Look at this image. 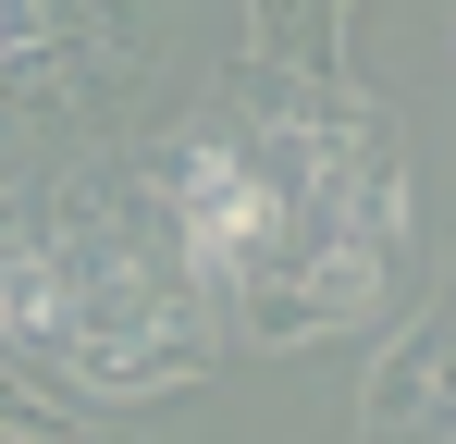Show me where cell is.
I'll return each mask as SVG.
<instances>
[{"label":"cell","instance_id":"obj_1","mask_svg":"<svg viewBox=\"0 0 456 444\" xmlns=\"http://www.w3.org/2000/svg\"><path fill=\"white\" fill-rule=\"evenodd\" d=\"M173 210H185V259L210 284H259L284 222H297L284 185H272V160H247V148H185L173 160Z\"/></svg>","mask_w":456,"mask_h":444},{"label":"cell","instance_id":"obj_2","mask_svg":"<svg viewBox=\"0 0 456 444\" xmlns=\"http://www.w3.org/2000/svg\"><path fill=\"white\" fill-rule=\"evenodd\" d=\"M62 321V284H50V259H25L12 234H0V333H50Z\"/></svg>","mask_w":456,"mask_h":444},{"label":"cell","instance_id":"obj_3","mask_svg":"<svg viewBox=\"0 0 456 444\" xmlns=\"http://www.w3.org/2000/svg\"><path fill=\"white\" fill-rule=\"evenodd\" d=\"M0 50H12V25H0Z\"/></svg>","mask_w":456,"mask_h":444}]
</instances>
